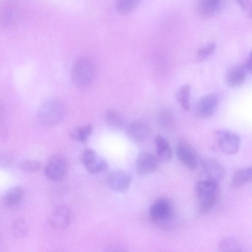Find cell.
I'll return each mask as SVG.
<instances>
[{
  "mask_svg": "<svg viewBox=\"0 0 252 252\" xmlns=\"http://www.w3.org/2000/svg\"><path fill=\"white\" fill-rule=\"evenodd\" d=\"M93 130V127L91 125H87L78 126L70 133V136L72 139L79 142L85 141L91 135Z\"/></svg>",
  "mask_w": 252,
  "mask_h": 252,
  "instance_id": "cell-23",
  "label": "cell"
},
{
  "mask_svg": "<svg viewBox=\"0 0 252 252\" xmlns=\"http://www.w3.org/2000/svg\"><path fill=\"white\" fill-rule=\"evenodd\" d=\"M218 249L220 252L242 251V247L239 243L231 237L225 238L220 241Z\"/></svg>",
  "mask_w": 252,
  "mask_h": 252,
  "instance_id": "cell-24",
  "label": "cell"
},
{
  "mask_svg": "<svg viewBox=\"0 0 252 252\" xmlns=\"http://www.w3.org/2000/svg\"><path fill=\"white\" fill-rule=\"evenodd\" d=\"M149 214L151 219L162 228H168L173 223L174 210L170 200L166 197H160L151 205Z\"/></svg>",
  "mask_w": 252,
  "mask_h": 252,
  "instance_id": "cell-3",
  "label": "cell"
},
{
  "mask_svg": "<svg viewBox=\"0 0 252 252\" xmlns=\"http://www.w3.org/2000/svg\"><path fill=\"white\" fill-rule=\"evenodd\" d=\"M159 159L154 154L146 151L138 154L136 157L135 169L137 174L145 176L155 172L158 169Z\"/></svg>",
  "mask_w": 252,
  "mask_h": 252,
  "instance_id": "cell-8",
  "label": "cell"
},
{
  "mask_svg": "<svg viewBox=\"0 0 252 252\" xmlns=\"http://www.w3.org/2000/svg\"><path fill=\"white\" fill-rule=\"evenodd\" d=\"M105 119L108 126L112 130H120L123 128V118L116 111L108 110L105 113Z\"/></svg>",
  "mask_w": 252,
  "mask_h": 252,
  "instance_id": "cell-20",
  "label": "cell"
},
{
  "mask_svg": "<svg viewBox=\"0 0 252 252\" xmlns=\"http://www.w3.org/2000/svg\"><path fill=\"white\" fill-rule=\"evenodd\" d=\"M245 14L252 18V0H235Z\"/></svg>",
  "mask_w": 252,
  "mask_h": 252,
  "instance_id": "cell-28",
  "label": "cell"
},
{
  "mask_svg": "<svg viewBox=\"0 0 252 252\" xmlns=\"http://www.w3.org/2000/svg\"><path fill=\"white\" fill-rule=\"evenodd\" d=\"M221 0H201L199 11L204 16H209L215 13L219 8Z\"/></svg>",
  "mask_w": 252,
  "mask_h": 252,
  "instance_id": "cell-21",
  "label": "cell"
},
{
  "mask_svg": "<svg viewBox=\"0 0 252 252\" xmlns=\"http://www.w3.org/2000/svg\"><path fill=\"white\" fill-rule=\"evenodd\" d=\"M132 178L127 172L123 170H115L111 172L107 178L108 186L112 190L124 193L129 189Z\"/></svg>",
  "mask_w": 252,
  "mask_h": 252,
  "instance_id": "cell-12",
  "label": "cell"
},
{
  "mask_svg": "<svg viewBox=\"0 0 252 252\" xmlns=\"http://www.w3.org/2000/svg\"><path fill=\"white\" fill-rule=\"evenodd\" d=\"M41 166V163L36 159H28L22 162L19 165L21 170L29 172L37 171Z\"/></svg>",
  "mask_w": 252,
  "mask_h": 252,
  "instance_id": "cell-27",
  "label": "cell"
},
{
  "mask_svg": "<svg viewBox=\"0 0 252 252\" xmlns=\"http://www.w3.org/2000/svg\"><path fill=\"white\" fill-rule=\"evenodd\" d=\"M176 153L180 160L189 169L194 170L197 166V157L194 148L188 142L181 141L176 147Z\"/></svg>",
  "mask_w": 252,
  "mask_h": 252,
  "instance_id": "cell-13",
  "label": "cell"
},
{
  "mask_svg": "<svg viewBox=\"0 0 252 252\" xmlns=\"http://www.w3.org/2000/svg\"><path fill=\"white\" fill-rule=\"evenodd\" d=\"M215 138L223 153L233 155L238 151L240 138L236 133L227 130H219L215 132Z\"/></svg>",
  "mask_w": 252,
  "mask_h": 252,
  "instance_id": "cell-6",
  "label": "cell"
},
{
  "mask_svg": "<svg viewBox=\"0 0 252 252\" xmlns=\"http://www.w3.org/2000/svg\"><path fill=\"white\" fill-rule=\"evenodd\" d=\"M198 201V209L202 213L210 211L219 200V183L210 179L201 178L195 187Z\"/></svg>",
  "mask_w": 252,
  "mask_h": 252,
  "instance_id": "cell-1",
  "label": "cell"
},
{
  "mask_svg": "<svg viewBox=\"0 0 252 252\" xmlns=\"http://www.w3.org/2000/svg\"><path fill=\"white\" fill-rule=\"evenodd\" d=\"M23 189L18 186L8 189L4 193L2 201L3 205L7 207H14L22 200L23 196Z\"/></svg>",
  "mask_w": 252,
  "mask_h": 252,
  "instance_id": "cell-17",
  "label": "cell"
},
{
  "mask_svg": "<svg viewBox=\"0 0 252 252\" xmlns=\"http://www.w3.org/2000/svg\"><path fill=\"white\" fill-rule=\"evenodd\" d=\"M159 122L165 128L171 129L175 124L174 116L170 111H163L159 114Z\"/></svg>",
  "mask_w": 252,
  "mask_h": 252,
  "instance_id": "cell-26",
  "label": "cell"
},
{
  "mask_svg": "<svg viewBox=\"0 0 252 252\" xmlns=\"http://www.w3.org/2000/svg\"><path fill=\"white\" fill-rule=\"evenodd\" d=\"M142 0H116V8L122 14H127L133 11Z\"/></svg>",
  "mask_w": 252,
  "mask_h": 252,
  "instance_id": "cell-22",
  "label": "cell"
},
{
  "mask_svg": "<svg viewBox=\"0 0 252 252\" xmlns=\"http://www.w3.org/2000/svg\"><path fill=\"white\" fill-rule=\"evenodd\" d=\"M73 218L72 210L68 206L61 205L56 207L51 213L49 221L51 226L57 230L67 228Z\"/></svg>",
  "mask_w": 252,
  "mask_h": 252,
  "instance_id": "cell-9",
  "label": "cell"
},
{
  "mask_svg": "<svg viewBox=\"0 0 252 252\" xmlns=\"http://www.w3.org/2000/svg\"><path fill=\"white\" fill-rule=\"evenodd\" d=\"M94 67L92 62L86 58L76 60L71 68V78L74 84L79 87H85L92 81Z\"/></svg>",
  "mask_w": 252,
  "mask_h": 252,
  "instance_id": "cell-4",
  "label": "cell"
},
{
  "mask_svg": "<svg viewBox=\"0 0 252 252\" xmlns=\"http://www.w3.org/2000/svg\"><path fill=\"white\" fill-rule=\"evenodd\" d=\"M248 72L245 63H238L232 66L226 74L227 84L232 88L239 87L245 81Z\"/></svg>",
  "mask_w": 252,
  "mask_h": 252,
  "instance_id": "cell-15",
  "label": "cell"
},
{
  "mask_svg": "<svg viewBox=\"0 0 252 252\" xmlns=\"http://www.w3.org/2000/svg\"><path fill=\"white\" fill-rule=\"evenodd\" d=\"M191 88L189 84L182 85L178 89L177 98L183 109L188 112L190 107Z\"/></svg>",
  "mask_w": 252,
  "mask_h": 252,
  "instance_id": "cell-19",
  "label": "cell"
},
{
  "mask_svg": "<svg viewBox=\"0 0 252 252\" xmlns=\"http://www.w3.org/2000/svg\"><path fill=\"white\" fill-rule=\"evenodd\" d=\"M68 169L66 158L62 155L55 154L48 159L44 167V175L48 179L60 181L63 179Z\"/></svg>",
  "mask_w": 252,
  "mask_h": 252,
  "instance_id": "cell-5",
  "label": "cell"
},
{
  "mask_svg": "<svg viewBox=\"0 0 252 252\" xmlns=\"http://www.w3.org/2000/svg\"><path fill=\"white\" fill-rule=\"evenodd\" d=\"M219 105V99L214 94H206L202 97L197 102L195 113L202 119L212 117L216 113Z\"/></svg>",
  "mask_w": 252,
  "mask_h": 252,
  "instance_id": "cell-10",
  "label": "cell"
},
{
  "mask_svg": "<svg viewBox=\"0 0 252 252\" xmlns=\"http://www.w3.org/2000/svg\"><path fill=\"white\" fill-rule=\"evenodd\" d=\"M202 176L218 183L223 179L225 176V169L223 165L218 161L208 158L202 162Z\"/></svg>",
  "mask_w": 252,
  "mask_h": 252,
  "instance_id": "cell-14",
  "label": "cell"
},
{
  "mask_svg": "<svg viewBox=\"0 0 252 252\" xmlns=\"http://www.w3.org/2000/svg\"><path fill=\"white\" fill-rule=\"evenodd\" d=\"M250 183H252V166L237 170L231 177V185L234 188Z\"/></svg>",
  "mask_w": 252,
  "mask_h": 252,
  "instance_id": "cell-18",
  "label": "cell"
},
{
  "mask_svg": "<svg viewBox=\"0 0 252 252\" xmlns=\"http://www.w3.org/2000/svg\"><path fill=\"white\" fill-rule=\"evenodd\" d=\"M126 134L132 141L141 143L146 141L151 133L150 126L146 122L135 120L130 122L126 127Z\"/></svg>",
  "mask_w": 252,
  "mask_h": 252,
  "instance_id": "cell-11",
  "label": "cell"
},
{
  "mask_svg": "<svg viewBox=\"0 0 252 252\" xmlns=\"http://www.w3.org/2000/svg\"><path fill=\"white\" fill-rule=\"evenodd\" d=\"M81 160L87 171L93 174L104 171L108 166L107 161L91 149H87L83 152Z\"/></svg>",
  "mask_w": 252,
  "mask_h": 252,
  "instance_id": "cell-7",
  "label": "cell"
},
{
  "mask_svg": "<svg viewBox=\"0 0 252 252\" xmlns=\"http://www.w3.org/2000/svg\"><path fill=\"white\" fill-rule=\"evenodd\" d=\"M155 145L157 157L163 161H169L172 157V150L168 140L161 135H158L155 138Z\"/></svg>",
  "mask_w": 252,
  "mask_h": 252,
  "instance_id": "cell-16",
  "label": "cell"
},
{
  "mask_svg": "<svg viewBox=\"0 0 252 252\" xmlns=\"http://www.w3.org/2000/svg\"><path fill=\"white\" fill-rule=\"evenodd\" d=\"M245 64L248 72L252 74V51L250 53Z\"/></svg>",
  "mask_w": 252,
  "mask_h": 252,
  "instance_id": "cell-29",
  "label": "cell"
},
{
  "mask_svg": "<svg viewBox=\"0 0 252 252\" xmlns=\"http://www.w3.org/2000/svg\"><path fill=\"white\" fill-rule=\"evenodd\" d=\"M216 48V44L210 42L201 47L196 53V58L197 61L201 62L206 60L211 56Z\"/></svg>",
  "mask_w": 252,
  "mask_h": 252,
  "instance_id": "cell-25",
  "label": "cell"
},
{
  "mask_svg": "<svg viewBox=\"0 0 252 252\" xmlns=\"http://www.w3.org/2000/svg\"><path fill=\"white\" fill-rule=\"evenodd\" d=\"M66 112L64 102L58 98H51L41 105L37 112V117L43 124L52 126L59 123Z\"/></svg>",
  "mask_w": 252,
  "mask_h": 252,
  "instance_id": "cell-2",
  "label": "cell"
}]
</instances>
